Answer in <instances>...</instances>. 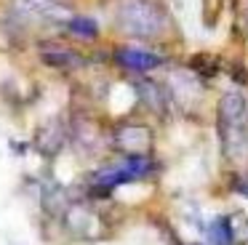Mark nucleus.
Returning <instances> with one entry per match:
<instances>
[{
    "label": "nucleus",
    "mask_w": 248,
    "mask_h": 245,
    "mask_svg": "<svg viewBox=\"0 0 248 245\" xmlns=\"http://www.w3.org/2000/svg\"><path fill=\"white\" fill-rule=\"evenodd\" d=\"M118 27L131 37H155L166 27V11L157 0H120Z\"/></svg>",
    "instance_id": "obj_1"
},
{
    "label": "nucleus",
    "mask_w": 248,
    "mask_h": 245,
    "mask_svg": "<svg viewBox=\"0 0 248 245\" xmlns=\"http://www.w3.org/2000/svg\"><path fill=\"white\" fill-rule=\"evenodd\" d=\"M19 14L32 16V19H43V21H62L72 19V8L59 0H19L16 3Z\"/></svg>",
    "instance_id": "obj_5"
},
{
    "label": "nucleus",
    "mask_w": 248,
    "mask_h": 245,
    "mask_svg": "<svg viewBox=\"0 0 248 245\" xmlns=\"http://www.w3.org/2000/svg\"><path fill=\"white\" fill-rule=\"evenodd\" d=\"M246 96L240 91H227L219 101V131L224 136V144H232V138L240 136V131L246 128Z\"/></svg>",
    "instance_id": "obj_3"
},
{
    "label": "nucleus",
    "mask_w": 248,
    "mask_h": 245,
    "mask_svg": "<svg viewBox=\"0 0 248 245\" xmlns=\"http://www.w3.org/2000/svg\"><path fill=\"white\" fill-rule=\"evenodd\" d=\"M40 59H43V64H48L54 69H78L83 64L80 53L62 46V43H43L40 46Z\"/></svg>",
    "instance_id": "obj_6"
},
{
    "label": "nucleus",
    "mask_w": 248,
    "mask_h": 245,
    "mask_svg": "<svg viewBox=\"0 0 248 245\" xmlns=\"http://www.w3.org/2000/svg\"><path fill=\"white\" fill-rule=\"evenodd\" d=\"M150 170H152L150 157H144V154H128V157L120 160V163H112V165H107V168L96 170V173L91 176V186L99 192H109L120 184L141 179V176H147Z\"/></svg>",
    "instance_id": "obj_2"
},
{
    "label": "nucleus",
    "mask_w": 248,
    "mask_h": 245,
    "mask_svg": "<svg viewBox=\"0 0 248 245\" xmlns=\"http://www.w3.org/2000/svg\"><path fill=\"white\" fill-rule=\"evenodd\" d=\"M67 27H70L75 35H80V37H96V21H91V19L72 16V19L67 21Z\"/></svg>",
    "instance_id": "obj_11"
},
{
    "label": "nucleus",
    "mask_w": 248,
    "mask_h": 245,
    "mask_svg": "<svg viewBox=\"0 0 248 245\" xmlns=\"http://www.w3.org/2000/svg\"><path fill=\"white\" fill-rule=\"evenodd\" d=\"M115 144L128 154H144L152 144V133L147 125H136V122H123L115 128Z\"/></svg>",
    "instance_id": "obj_4"
},
{
    "label": "nucleus",
    "mask_w": 248,
    "mask_h": 245,
    "mask_svg": "<svg viewBox=\"0 0 248 245\" xmlns=\"http://www.w3.org/2000/svg\"><path fill=\"white\" fill-rule=\"evenodd\" d=\"M139 93L147 99V104L152 107L155 112H163V104H166V93H163V88L157 83H150V80H139Z\"/></svg>",
    "instance_id": "obj_10"
},
{
    "label": "nucleus",
    "mask_w": 248,
    "mask_h": 245,
    "mask_svg": "<svg viewBox=\"0 0 248 245\" xmlns=\"http://www.w3.org/2000/svg\"><path fill=\"white\" fill-rule=\"evenodd\" d=\"M208 240H211V245H232L235 243V232L230 227V218L227 216L214 218L208 227Z\"/></svg>",
    "instance_id": "obj_9"
},
{
    "label": "nucleus",
    "mask_w": 248,
    "mask_h": 245,
    "mask_svg": "<svg viewBox=\"0 0 248 245\" xmlns=\"http://www.w3.org/2000/svg\"><path fill=\"white\" fill-rule=\"evenodd\" d=\"M115 61L128 67V69H136V72H147V69H155L163 59L155 56V53H150V51L128 46V48H118V51H115Z\"/></svg>",
    "instance_id": "obj_8"
},
{
    "label": "nucleus",
    "mask_w": 248,
    "mask_h": 245,
    "mask_svg": "<svg viewBox=\"0 0 248 245\" xmlns=\"http://www.w3.org/2000/svg\"><path fill=\"white\" fill-rule=\"evenodd\" d=\"M64 125L59 120H48L46 125H40V131L35 133V149L46 157H54L62 147H64Z\"/></svg>",
    "instance_id": "obj_7"
}]
</instances>
